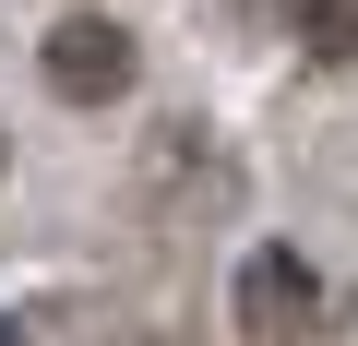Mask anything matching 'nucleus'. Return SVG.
<instances>
[{
  "instance_id": "7ed1b4c3",
  "label": "nucleus",
  "mask_w": 358,
  "mask_h": 346,
  "mask_svg": "<svg viewBox=\"0 0 358 346\" xmlns=\"http://www.w3.org/2000/svg\"><path fill=\"white\" fill-rule=\"evenodd\" d=\"M299 48L310 60H358V0H299Z\"/></svg>"
},
{
  "instance_id": "f03ea898",
  "label": "nucleus",
  "mask_w": 358,
  "mask_h": 346,
  "mask_svg": "<svg viewBox=\"0 0 358 346\" xmlns=\"http://www.w3.org/2000/svg\"><path fill=\"white\" fill-rule=\"evenodd\" d=\"M310 310H322V287H310L299 251H251V263H239V334H251V346H299Z\"/></svg>"
},
{
  "instance_id": "f257e3e1",
  "label": "nucleus",
  "mask_w": 358,
  "mask_h": 346,
  "mask_svg": "<svg viewBox=\"0 0 358 346\" xmlns=\"http://www.w3.org/2000/svg\"><path fill=\"white\" fill-rule=\"evenodd\" d=\"M36 72H48L60 108H108V96L131 84V36H120L108 13H72V24H48V60H36Z\"/></svg>"
},
{
  "instance_id": "20e7f679",
  "label": "nucleus",
  "mask_w": 358,
  "mask_h": 346,
  "mask_svg": "<svg viewBox=\"0 0 358 346\" xmlns=\"http://www.w3.org/2000/svg\"><path fill=\"white\" fill-rule=\"evenodd\" d=\"M0 346H24V334H13V322H0Z\"/></svg>"
}]
</instances>
